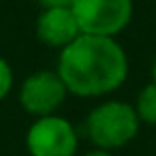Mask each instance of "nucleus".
I'll list each match as a JSON object with an SVG mask.
<instances>
[{"instance_id": "obj_6", "label": "nucleus", "mask_w": 156, "mask_h": 156, "mask_svg": "<svg viewBox=\"0 0 156 156\" xmlns=\"http://www.w3.org/2000/svg\"><path fill=\"white\" fill-rule=\"evenodd\" d=\"M34 32L43 45L51 49H64L81 34V28L71 7H56L41 11V15L37 17Z\"/></svg>"}, {"instance_id": "obj_10", "label": "nucleus", "mask_w": 156, "mask_h": 156, "mask_svg": "<svg viewBox=\"0 0 156 156\" xmlns=\"http://www.w3.org/2000/svg\"><path fill=\"white\" fill-rule=\"evenodd\" d=\"M83 156H115V154H113V152H107V150H98V147H94V150L86 152Z\"/></svg>"}, {"instance_id": "obj_2", "label": "nucleus", "mask_w": 156, "mask_h": 156, "mask_svg": "<svg viewBox=\"0 0 156 156\" xmlns=\"http://www.w3.org/2000/svg\"><path fill=\"white\" fill-rule=\"evenodd\" d=\"M139 115L130 103L103 101L86 118V135L98 150H120L128 145L139 133Z\"/></svg>"}, {"instance_id": "obj_7", "label": "nucleus", "mask_w": 156, "mask_h": 156, "mask_svg": "<svg viewBox=\"0 0 156 156\" xmlns=\"http://www.w3.org/2000/svg\"><path fill=\"white\" fill-rule=\"evenodd\" d=\"M135 111L141 122L145 124H156V81H150L147 86L141 88L135 101Z\"/></svg>"}, {"instance_id": "obj_8", "label": "nucleus", "mask_w": 156, "mask_h": 156, "mask_svg": "<svg viewBox=\"0 0 156 156\" xmlns=\"http://www.w3.org/2000/svg\"><path fill=\"white\" fill-rule=\"evenodd\" d=\"M13 90V69L0 56V101H5Z\"/></svg>"}, {"instance_id": "obj_3", "label": "nucleus", "mask_w": 156, "mask_h": 156, "mask_svg": "<svg viewBox=\"0 0 156 156\" xmlns=\"http://www.w3.org/2000/svg\"><path fill=\"white\" fill-rule=\"evenodd\" d=\"M71 9L81 34L115 39L133 20V0H75Z\"/></svg>"}, {"instance_id": "obj_11", "label": "nucleus", "mask_w": 156, "mask_h": 156, "mask_svg": "<svg viewBox=\"0 0 156 156\" xmlns=\"http://www.w3.org/2000/svg\"><path fill=\"white\" fill-rule=\"evenodd\" d=\"M152 81H156V58L152 62Z\"/></svg>"}, {"instance_id": "obj_4", "label": "nucleus", "mask_w": 156, "mask_h": 156, "mask_svg": "<svg viewBox=\"0 0 156 156\" xmlns=\"http://www.w3.org/2000/svg\"><path fill=\"white\" fill-rule=\"evenodd\" d=\"M26 147L30 156H75L79 135L75 126L58 113L34 118L26 133Z\"/></svg>"}, {"instance_id": "obj_5", "label": "nucleus", "mask_w": 156, "mask_h": 156, "mask_svg": "<svg viewBox=\"0 0 156 156\" xmlns=\"http://www.w3.org/2000/svg\"><path fill=\"white\" fill-rule=\"evenodd\" d=\"M66 96L69 90L58 71H37L28 75L20 88V105L24 107L26 113L34 118L58 113Z\"/></svg>"}, {"instance_id": "obj_1", "label": "nucleus", "mask_w": 156, "mask_h": 156, "mask_svg": "<svg viewBox=\"0 0 156 156\" xmlns=\"http://www.w3.org/2000/svg\"><path fill=\"white\" fill-rule=\"evenodd\" d=\"M58 75L69 94L96 98L115 92L128 77V56L111 37L79 34L60 49Z\"/></svg>"}, {"instance_id": "obj_9", "label": "nucleus", "mask_w": 156, "mask_h": 156, "mask_svg": "<svg viewBox=\"0 0 156 156\" xmlns=\"http://www.w3.org/2000/svg\"><path fill=\"white\" fill-rule=\"evenodd\" d=\"M43 9H56V7H73L75 0H37Z\"/></svg>"}]
</instances>
